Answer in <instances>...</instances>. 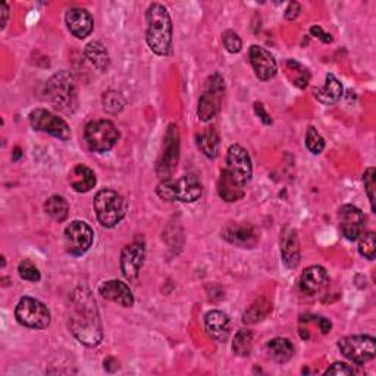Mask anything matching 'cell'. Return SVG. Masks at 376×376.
<instances>
[{
  "label": "cell",
  "instance_id": "obj_1",
  "mask_svg": "<svg viewBox=\"0 0 376 376\" xmlns=\"http://www.w3.org/2000/svg\"><path fill=\"white\" fill-rule=\"evenodd\" d=\"M69 329L86 347H97L103 340V325L93 292L78 287L71 297Z\"/></svg>",
  "mask_w": 376,
  "mask_h": 376
},
{
  "label": "cell",
  "instance_id": "obj_2",
  "mask_svg": "<svg viewBox=\"0 0 376 376\" xmlns=\"http://www.w3.org/2000/svg\"><path fill=\"white\" fill-rule=\"evenodd\" d=\"M146 42L157 56L172 53V19L161 4H152L146 11Z\"/></svg>",
  "mask_w": 376,
  "mask_h": 376
},
{
  "label": "cell",
  "instance_id": "obj_3",
  "mask_svg": "<svg viewBox=\"0 0 376 376\" xmlns=\"http://www.w3.org/2000/svg\"><path fill=\"white\" fill-rule=\"evenodd\" d=\"M46 98L56 110L67 115L74 113L78 106L74 75L68 71L56 72L46 84Z\"/></svg>",
  "mask_w": 376,
  "mask_h": 376
},
{
  "label": "cell",
  "instance_id": "obj_4",
  "mask_svg": "<svg viewBox=\"0 0 376 376\" xmlns=\"http://www.w3.org/2000/svg\"><path fill=\"white\" fill-rule=\"evenodd\" d=\"M157 195L165 202H181L194 203L202 197L203 186L199 176L194 173H187L180 180H164L156 188Z\"/></svg>",
  "mask_w": 376,
  "mask_h": 376
},
{
  "label": "cell",
  "instance_id": "obj_5",
  "mask_svg": "<svg viewBox=\"0 0 376 376\" xmlns=\"http://www.w3.org/2000/svg\"><path fill=\"white\" fill-rule=\"evenodd\" d=\"M93 207L98 222L105 228H113L120 224L127 213V202L124 197L113 190H101L93 200Z\"/></svg>",
  "mask_w": 376,
  "mask_h": 376
},
{
  "label": "cell",
  "instance_id": "obj_6",
  "mask_svg": "<svg viewBox=\"0 0 376 376\" xmlns=\"http://www.w3.org/2000/svg\"><path fill=\"white\" fill-rule=\"evenodd\" d=\"M225 93V81L220 72L212 74L206 83L197 106V116L202 123H209L220 113Z\"/></svg>",
  "mask_w": 376,
  "mask_h": 376
},
{
  "label": "cell",
  "instance_id": "obj_7",
  "mask_svg": "<svg viewBox=\"0 0 376 376\" xmlns=\"http://www.w3.org/2000/svg\"><path fill=\"white\" fill-rule=\"evenodd\" d=\"M180 162V131L175 124H169L164 137V147L156 162V173L161 180H171Z\"/></svg>",
  "mask_w": 376,
  "mask_h": 376
},
{
  "label": "cell",
  "instance_id": "obj_8",
  "mask_svg": "<svg viewBox=\"0 0 376 376\" xmlns=\"http://www.w3.org/2000/svg\"><path fill=\"white\" fill-rule=\"evenodd\" d=\"M120 140V131L108 120L91 121L84 130V142L91 152L106 153Z\"/></svg>",
  "mask_w": 376,
  "mask_h": 376
},
{
  "label": "cell",
  "instance_id": "obj_9",
  "mask_svg": "<svg viewBox=\"0 0 376 376\" xmlns=\"http://www.w3.org/2000/svg\"><path fill=\"white\" fill-rule=\"evenodd\" d=\"M16 321L31 329H46L50 325V310L31 297H23L15 307Z\"/></svg>",
  "mask_w": 376,
  "mask_h": 376
},
{
  "label": "cell",
  "instance_id": "obj_10",
  "mask_svg": "<svg viewBox=\"0 0 376 376\" xmlns=\"http://www.w3.org/2000/svg\"><path fill=\"white\" fill-rule=\"evenodd\" d=\"M338 348L344 358L355 365H365L375 359L376 344L370 335H350L338 341Z\"/></svg>",
  "mask_w": 376,
  "mask_h": 376
},
{
  "label": "cell",
  "instance_id": "obj_11",
  "mask_svg": "<svg viewBox=\"0 0 376 376\" xmlns=\"http://www.w3.org/2000/svg\"><path fill=\"white\" fill-rule=\"evenodd\" d=\"M30 124L35 131L46 132L62 142H68L71 138L69 125L59 118L57 115L46 110V109H34L30 113Z\"/></svg>",
  "mask_w": 376,
  "mask_h": 376
},
{
  "label": "cell",
  "instance_id": "obj_12",
  "mask_svg": "<svg viewBox=\"0 0 376 376\" xmlns=\"http://www.w3.org/2000/svg\"><path fill=\"white\" fill-rule=\"evenodd\" d=\"M228 173L240 186L246 187L253 176V164L247 150L240 144L229 146L227 152V168Z\"/></svg>",
  "mask_w": 376,
  "mask_h": 376
},
{
  "label": "cell",
  "instance_id": "obj_13",
  "mask_svg": "<svg viewBox=\"0 0 376 376\" xmlns=\"http://www.w3.org/2000/svg\"><path fill=\"white\" fill-rule=\"evenodd\" d=\"M65 249L72 256H83L93 246L94 232L83 221H74L65 228Z\"/></svg>",
  "mask_w": 376,
  "mask_h": 376
},
{
  "label": "cell",
  "instance_id": "obj_14",
  "mask_svg": "<svg viewBox=\"0 0 376 376\" xmlns=\"http://www.w3.org/2000/svg\"><path fill=\"white\" fill-rule=\"evenodd\" d=\"M144 246L142 243H131L121 251V270L128 281H135L144 265Z\"/></svg>",
  "mask_w": 376,
  "mask_h": 376
},
{
  "label": "cell",
  "instance_id": "obj_15",
  "mask_svg": "<svg viewBox=\"0 0 376 376\" xmlns=\"http://www.w3.org/2000/svg\"><path fill=\"white\" fill-rule=\"evenodd\" d=\"M340 228L343 235L350 241H355L365 229V215L353 205H346L340 209Z\"/></svg>",
  "mask_w": 376,
  "mask_h": 376
},
{
  "label": "cell",
  "instance_id": "obj_16",
  "mask_svg": "<svg viewBox=\"0 0 376 376\" xmlns=\"http://www.w3.org/2000/svg\"><path fill=\"white\" fill-rule=\"evenodd\" d=\"M249 56L254 74L261 81L272 80L276 72H278V65H276L275 57L266 49L254 45L250 47Z\"/></svg>",
  "mask_w": 376,
  "mask_h": 376
},
{
  "label": "cell",
  "instance_id": "obj_17",
  "mask_svg": "<svg viewBox=\"0 0 376 376\" xmlns=\"http://www.w3.org/2000/svg\"><path fill=\"white\" fill-rule=\"evenodd\" d=\"M222 237L228 243L243 249H253L259 243V234L251 225L246 224H229L224 229Z\"/></svg>",
  "mask_w": 376,
  "mask_h": 376
},
{
  "label": "cell",
  "instance_id": "obj_18",
  "mask_svg": "<svg viewBox=\"0 0 376 376\" xmlns=\"http://www.w3.org/2000/svg\"><path fill=\"white\" fill-rule=\"evenodd\" d=\"M65 23L71 34L75 35L76 38H80V40L89 37L94 27L91 13L83 8L69 9L65 15Z\"/></svg>",
  "mask_w": 376,
  "mask_h": 376
},
{
  "label": "cell",
  "instance_id": "obj_19",
  "mask_svg": "<svg viewBox=\"0 0 376 376\" xmlns=\"http://www.w3.org/2000/svg\"><path fill=\"white\" fill-rule=\"evenodd\" d=\"M206 332L216 343H225L231 334V322L221 310H210L205 316Z\"/></svg>",
  "mask_w": 376,
  "mask_h": 376
},
{
  "label": "cell",
  "instance_id": "obj_20",
  "mask_svg": "<svg viewBox=\"0 0 376 376\" xmlns=\"http://www.w3.org/2000/svg\"><path fill=\"white\" fill-rule=\"evenodd\" d=\"M98 294H101L103 299L113 302L116 304H120L123 307H132L134 306V295L130 287L118 280L106 281L101 287H98Z\"/></svg>",
  "mask_w": 376,
  "mask_h": 376
},
{
  "label": "cell",
  "instance_id": "obj_21",
  "mask_svg": "<svg viewBox=\"0 0 376 376\" xmlns=\"http://www.w3.org/2000/svg\"><path fill=\"white\" fill-rule=\"evenodd\" d=\"M328 283H329V276H328L326 269L318 265L309 266L302 273V278H300L302 291L307 295L318 294L328 285Z\"/></svg>",
  "mask_w": 376,
  "mask_h": 376
},
{
  "label": "cell",
  "instance_id": "obj_22",
  "mask_svg": "<svg viewBox=\"0 0 376 376\" xmlns=\"http://www.w3.org/2000/svg\"><path fill=\"white\" fill-rule=\"evenodd\" d=\"M281 257L288 269H295L300 265V241L295 229H285L281 240Z\"/></svg>",
  "mask_w": 376,
  "mask_h": 376
},
{
  "label": "cell",
  "instance_id": "obj_23",
  "mask_svg": "<svg viewBox=\"0 0 376 376\" xmlns=\"http://www.w3.org/2000/svg\"><path fill=\"white\" fill-rule=\"evenodd\" d=\"M217 194L228 203L239 202L244 197V187L237 183L227 169H222L220 180H217Z\"/></svg>",
  "mask_w": 376,
  "mask_h": 376
},
{
  "label": "cell",
  "instance_id": "obj_24",
  "mask_svg": "<svg viewBox=\"0 0 376 376\" xmlns=\"http://www.w3.org/2000/svg\"><path fill=\"white\" fill-rule=\"evenodd\" d=\"M69 184L76 193H87L96 186V173L86 165H75L69 172Z\"/></svg>",
  "mask_w": 376,
  "mask_h": 376
},
{
  "label": "cell",
  "instance_id": "obj_25",
  "mask_svg": "<svg viewBox=\"0 0 376 376\" xmlns=\"http://www.w3.org/2000/svg\"><path fill=\"white\" fill-rule=\"evenodd\" d=\"M343 84L336 80L335 75L328 74L325 86L314 91V96L322 105H335L343 97Z\"/></svg>",
  "mask_w": 376,
  "mask_h": 376
},
{
  "label": "cell",
  "instance_id": "obj_26",
  "mask_svg": "<svg viewBox=\"0 0 376 376\" xmlns=\"http://www.w3.org/2000/svg\"><path fill=\"white\" fill-rule=\"evenodd\" d=\"M197 147L202 150V153L209 157V159H216L220 154L221 138L217 131L213 127H207L203 132L197 134Z\"/></svg>",
  "mask_w": 376,
  "mask_h": 376
},
{
  "label": "cell",
  "instance_id": "obj_27",
  "mask_svg": "<svg viewBox=\"0 0 376 376\" xmlns=\"http://www.w3.org/2000/svg\"><path fill=\"white\" fill-rule=\"evenodd\" d=\"M86 56L89 61L98 69V71H108L110 65V57L108 49L101 42H90L86 46Z\"/></svg>",
  "mask_w": 376,
  "mask_h": 376
},
{
  "label": "cell",
  "instance_id": "obj_28",
  "mask_svg": "<svg viewBox=\"0 0 376 376\" xmlns=\"http://www.w3.org/2000/svg\"><path fill=\"white\" fill-rule=\"evenodd\" d=\"M270 358L278 363H287L294 355V346L287 338H273L266 344Z\"/></svg>",
  "mask_w": 376,
  "mask_h": 376
},
{
  "label": "cell",
  "instance_id": "obj_29",
  "mask_svg": "<svg viewBox=\"0 0 376 376\" xmlns=\"http://www.w3.org/2000/svg\"><path fill=\"white\" fill-rule=\"evenodd\" d=\"M46 213L56 222H64L68 213H69V205L62 195H52L45 203Z\"/></svg>",
  "mask_w": 376,
  "mask_h": 376
},
{
  "label": "cell",
  "instance_id": "obj_30",
  "mask_svg": "<svg viewBox=\"0 0 376 376\" xmlns=\"http://www.w3.org/2000/svg\"><path fill=\"white\" fill-rule=\"evenodd\" d=\"M272 312V304L266 299L256 300L243 314V322L246 325H254L263 321L266 316Z\"/></svg>",
  "mask_w": 376,
  "mask_h": 376
},
{
  "label": "cell",
  "instance_id": "obj_31",
  "mask_svg": "<svg viewBox=\"0 0 376 376\" xmlns=\"http://www.w3.org/2000/svg\"><path fill=\"white\" fill-rule=\"evenodd\" d=\"M253 350V332L250 329H241L237 332L232 341V351L240 358H247Z\"/></svg>",
  "mask_w": 376,
  "mask_h": 376
},
{
  "label": "cell",
  "instance_id": "obj_32",
  "mask_svg": "<svg viewBox=\"0 0 376 376\" xmlns=\"http://www.w3.org/2000/svg\"><path fill=\"white\" fill-rule=\"evenodd\" d=\"M102 103H103L105 112L112 113V115L120 113L124 109V106H125V101H124L123 94L115 91V90H109V91H106L103 94Z\"/></svg>",
  "mask_w": 376,
  "mask_h": 376
},
{
  "label": "cell",
  "instance_id": "obj_33",
  "mask_svg": "<svg viewBox=\"0 0 376 376\" xmlns=\"http://www.w3.org/2000/svg\"><path fill=\"white\" fill-rule=\"evenodd\" d=\"M359 253L368 261H373L375 254H376V239H375V232H362L359 237Z\"/></svg>",
  "mask_w": 376,
  "mask_h": 376
},
{
  "label": "cell",
  "instance_id": "obj_34",
  "mask_svg": "<svg viewBox=\"0 0 376 376\" xmlns=\"http://www.w3.org/2000/svg\"><path fill=\"white\" fill-rule=\"evenodd\" d=\"M18 273H19V278L28 281V283H38L42 280L40 270H38L37 266L28 259H24L21 263L18 265Z\"/></svg>",
  "mask_w": 376,
  "mask_h": 376
},
{
  "label": "cell",
  "instance_id": "obj_35",
  "mask_svg": "<svg viewBox=\"0 0 376 376\" xmlns=\"http://www.w3.org/2000/svg\"><path fill=\"white\" fill-rule=\"evenodd\" d=\"M306 147L313 153V154H319L325 149V140L324 137L318 132L314 127H309L306 132Z\"/></svg>",
  "mask_w": 376,
  "mask_h": 376
},
{
  "label": "cell",
  "instance_id": "obj_36",
  "mask_svg": "<svg viewBox=\"0 0 376 376\" xmlns=\"http://www.w3.org/2000/svg\"><path fill=\"white\" fill-rule=\"evenodd\" d=\"M287 67H288V71H295V74H297V76L292 80V84L299 89H304L309 83V78H310L309 71L295 61H288Z\"/></svg>",
  "mask_w": 376,
  "mask_h": 376
},
{
  "label": "cell",
  "instance_id": "obj_37",
  "mask_svg": "<svg viewBox=\"0 0 376 376\" xmlns=\"http://www.w3.org/2000/svg\"><path fill=\"white\" fill-rule=\"evenodd\" d=\"M222 42H224L225 49L229 53H240L241 49H243V42H241L240 35L237 34L235 31H232V30H227L222 34Z\"/></svg>",
  "mask_w": 376,
  "mask_h": 376
},
{
  "label": "cell",
  "instance_id": "obj_38",
  "mask_svg": "<svg viewBox=\"0 0 376 376\" xmlns=\"http://www.w3.org/2000/svg\"><path fill=\"white\" fill-rule=\"evenodd\" d=\"M375 176H376V171L375 168H368L365 175H363V183H365V190L368 194V199L370 202L372 210L375 212V187H376V181H375Z\"/></svg>",
  "mask_w": 376,
  "mask_h": 376
},
{
  "label": "cell",
  "instance_id": "obj_39",
  "mask_svg": "<svg viewBox=\"0 0 376 376\" xmlns=\"http://www.w3.org/2000/svg\"><path fill=\"white\" fill-rule=\"evenodd\" d=\"M325 375H341V376H347V375H354V370L351 368H348L346 363H334L331 368L326 369Z\"/></svg>",
  "mask_w": 376,
  "mask_h": 376
},
{
  "label": "cell",
  "instance_id": "obj_40",
  "mask_svg": "<svg viewBox=\"0 0 376 376\" xmlns=\"http://www.w3.org/2000/svg\"><path fill=\"white\" fill-rule=\"evenodd\" d=\"M310 34L314 35L316 38H319V40L324 42V43H332V37H331V34L325 33V31L322 30V27H319V25H313V27L310 28Z\"/></svg>",
  "mask_w": 376,
  "mask_h": 376
},
{
  "label": "cell",
  "instance_id": "obj_41",
  "mask_svg": "<svg viewBox=\"0 0 376 376\" xmlns=\"http://www.w3.org/2000/svg\"><path fill=\"white\" fill-rule=\"evenodd\" d=\"M254 112L257 113V116L261 118L262 123H263L265 125L272 124V118H270V115L265 110V106H263L262 103H259V102H256V103H254Z\"/></svg>",
  "mask_w": 376,
  "mask_h": 376
},
{
  "label": "cell",
  "instance_id": "obj_42",
  "mask_svg": "<svg viewBox=\"0 0 376 376\" xmlns=\"http://www.w3.org/2000/svg\"><path fill=\"white\" fill-rule=\"evenodd\" d=\"M300 11H302L300 4H297V2L288 4V8L285 9V19H288V21H294V19L300 15Z\"/></svg>",
  "mask_w": 376,
  "mask_h": 376
},
{
  "label": "cell",
  "instance_id": "obj_43",
  "mask_svg": "<svg viewBox=\"0 0 376 376\" xmlns=\"http://www.w3.org/2000/svg\"><path fill=\"white\" fill-rule=\"evenodd\" d=\"M0 13H2V21H0V28H5L6 24H8V18H9V5L8 4H2V6H0Z\"/></svg>",
  "mask_w": 376,
  "mask_h": 376
},
{
  "label": "cell",
  "instance_id": "obj_44",
  "mask_svg": "<svg viewBox=\"0 0 376 376\" xmlns=\"http://www.w3.org/2000/svg\"><path fill=\"white\" fill-rule=\"evenodd\" d=\"M19 157H21V149L16 147V149H15V154H13V161H18Z\"/></svg>",
  "mask_w": 376,
  "mask_h": 376
}]
</instances>
